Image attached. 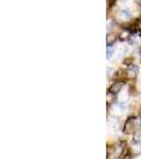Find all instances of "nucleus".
I'll return each mask as SVG.
<instances>
[{
	"mask_svg": "<svg viewBox=\"0 0 141 159\" xmlns=\"http://www.w3.org/2000/svg\"><path fill=\"white\" fill-rule=\"evenodd\" d=\"M136 27H137V29L141 31V19L137 20V22H136Z\"/></svg>",
	"mask_w": 141,
	"mask_h": 159,
	"instance_id": "nucleus-11",
	"label": "nucleus"
},
{
	"mask_svg": "<svg viewBox=\"0 0 141 159\" xmlns=\"http://www.w3.org/2000/svg\"><path fill=\"white\" fill-rule=\"evenodd\" d=\"M112 54H114V49H112V47H107V54H106V57L107 60H109V58L111 57Z\"/></svg>",
	"mask_w": 141,
	"mask_h": 159,
	"instance_id": "nucleus-8",
	"label": "nucleus"
},
{
	"mask_svg": "<svg viewBox=\"0 0 141 159\" xmlns=\"http://www.w3.org/2000/svg\"><path fill=\"white\" fill-rule=\"evenodd\" d=\"M119 16L123 19H129V18H130L132 14H130V12L129 10H122V11H120V13H119Z\"/></svg>",
	"mask_w": 141,
	"mask_h": 159,
	"instance_id": "nucleus-6",
	"label": "nucleus"
},
{
	"mask_svg": "<svg viewBox=\"0 0 141 159\" xmlns=\"http://www.w3.org/2000/svg\"><path fill=\"white\" fill-rule=\"evenodd\" d=\"M132 151H133V153H134L135 155L141 154V147H140V144H138V143H136V144H133L132 145Z\"/></svg>",
	"mask_w": 141,
	"mask_h": 159,
	"instance_id": "nucleus-7",
	"label": "nucleus"
},
{
	"mask_svg": "<svg viewBox=\"0 0 141 159\" xmlns=\"http://www.w3.org/2000/svg\"><path fill=\"white\" fill-rule=\"evenodd\" d=\"M123 150H124V147H122V144H117L116 147L114 148V157H120V155H122Z\"/></svg>",
	"mask_w": 141,
	"mask_h": 159,
	"instance_id": "nucleus-4",
	"label": "nucleus"
},
{
	"mask_svg": "<svg viewBox=\"0 0 141 159\" xmlns=\"http://www.w3.org/2000/svg\"><path fill=\"white\" fill-rule=\"evenodd\" d=\"M115 40H116V37H115L114 35H108V36H107V45H108V46L111 45Z\"/></svg>",
	"mask_w": 141,
	"mask_h": 159,
	"instance_id": "nucleus-9",
	"label": "nucleus"
},
{
	"mask_svg": "<svg viewBox=\"0 0 141 159\" xmlns=\"http://www.w3.org/2000/svg\"><path fill=\"white\" fill-rule=\"evenodd\" d=\"M137 129V120L136 118H130L124 125V133L127 135L134 134Z\"/></svg>",
	"mask_w": 141,
	"mask_h": 159,
	"instance_id": "nucleus-1",
	"label": "nucleus"
},
{
	"mask_svg": "<svg viewBox=\"0 0 141 159\" xmlns=\"http://www.w3.org/2000/svg\"><path fill=\"white\" fill-rule=\"evenodd\" d=\"M123 86H124V83H123V82H116V83H114L111 86V88H109V92H111V94H118L120 91L122 90Z\"/></svg>",
	"mask_w": 141,
	"mask_h": 159,
	"instance_id": "nucleus-2",
	"label": "nucleus"
},
{
	"mask_svg": "<svg viewBox=\"0 0 141 159\" xmlns=\"http://www.w3.org/2000/svg\"><path fill=\"white\" fill-rule=\"evenodd\" d=\"M126 73H127V78L134 79L135 76L138 74V67H137V66H135V65H132L126 70Z\"/></svg>",
	"mask_w": 141,
	"mask_h": 159,
	"instance_id": "nucleus-3",
	"label": "nucleus"
},
{
	"mask_svg": "<svg viewBox=\"0 0 141 159\" xmlns=\"http://www.w3.org/2000/svg\"><path fill=\"white\" fill-rule=\"evenodd\" d=\"M109 126H111V129H112V130H117L118 129V124L116 122H111V123H109Z\"/></svg>",
	"mask_w": 141,
	"mask_h": 159,
	"instance_id": "nucleus-10",
	"label": "nucleus"
},
{
	"mask_svg": "<svg viewBox=\"0 0 141 159\" xmlns=\"http://www.w3.org/2000/svg\"><path fill=\"white\" fill-rule=\"evenodd\" d=\"M127 100H129V92L127 91H123L119 96V98H118V101H119L120 103H125Z\"/></svg>",
	"mask_w": 141,
	"mask_h": 159,
	"instance_id": "nucleus-5",
	"label": "nucleus"
},
{
	"mask_svg": "<svg viewBox=\"0 0 141 159\" xmlns=\"http://www.w3.org/2000/svg\"><path fill=\"white\" fill-rule=\"evenodd\" d=\"M115 1H117V0H109V3H114Z\"/></svg>",
	"mask_w": 141,
	"mask_h": 159,
	"instance_id": "nucleus-12",
	"label": "nucleus"
}]
</instances>
